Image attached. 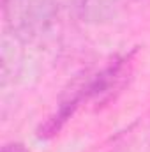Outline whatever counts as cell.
I'll use <instances>...</instances> for the list:
<instances>
[{"instance_id":"2","label":"cell","mask_w":150,"mask_h":152,"mask_svg":"<svg viewBox=\"0 0 150 152\" xmlns=\"http://www.w3.org/2000/svg\"><path fill=\"white\" fill-rule=\"evenodd\" d=\"M81 101H85V96H83V88L79 87V88L73 90L71 96H67L66 99L60 101L55 113H51L44 122L39 124L36 136L39 140H51L53 136H57L62 131V127L69 122V118L74 115L78 106L81 104Z\"/></svg>"},{"instance_id":"1","label":"cell","mask_w":150,"mask_h":152,"mask_svg":"<svg viewBox=\"0 0 150 152\" xmlns=\"http://www.w3.org/2000/svg\"><path fill=\"white\" fill-rule=\"evenodd\" d=\"M133 53L124 57H117L111 62L101 69L95 76H92L81 88L85 101H94L95 106H104L113 101L127 85L131 73H133Z\"/></svg>"},{"instance_id":"3","label":"cell","mask_w":150,"mask_h":152,"mask_svg":"<svg viewBox=\"0 0 150 152\" xmlns=\"http://www.w3.org/2000/svg\"><path fill=\"white\" fill-rule=\"evenodd\" d=\"M2 152H28V149L20 142H11L2 147Z\"/></svg>"}]
</instances>
